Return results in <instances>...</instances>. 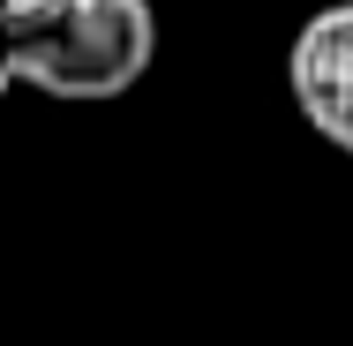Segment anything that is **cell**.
Instances as JSON below:
<instances>
[{
    "instance_id": "cell-1",
    "label": "cell",
    "mask_w": 353,
    "mask_h": 346,
    "mask_svg": "<svg viewBox=\"0 0 353 346\" xmlns=\"http://www.w3.org/2000/svg\"><path fill=\"white\" fill-rule=\"evenodd\" d=\"M158 61L150 0H15V83L38 98H128Z\"/></svg>"
},
{
    "instance_id": "cell-2",
    "label": "cell",
    "mask_w": 353,
    "mask_h": 346,
    "mask_svg": "<svg viewBox=\"0 0 353 346\" xmlns=\"http://www.w3.org/2000/svg\"><path fill=\"white\" fill-rule=\"evenodd\" d=\"M285 90H293L301 121L331 151L353 158V0L316 8L293 30V46H285Z\"/></svg>"
},
{
    "instance_id": "cell-3",
    "label": "cell",
    "mask_w": 353,
    "mask_h": 346,
    "mask_svg": "<svg viewBox=\"0 0 353 346\" xmlns=\"http://www.w3.org/2000/svg\"><path fill=\"white\" fill-rule=\"evenodd\" d=\"M8 90H23L15 83V0H0V98Z\"/></svg>"
}]
</instances>
